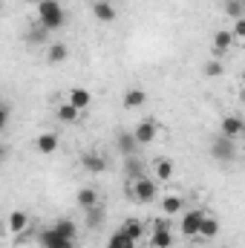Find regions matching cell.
<instances>
[{"label": "cell", "mask_w": 245, "mask_h": 248, "mask_svg": "<svg viewBox=\"0 0 245 248\" xmlns=\"http://www.w3.org/2000/svg\"><path fill=\"white\" fill-rule=\"evenodd\" d=\"M127 196L130 202H138V205H150L159 199V179L156 176H138V179H130L127 182Z\"/></svg>", "instance_id": "6da1fadb"}, {"label": "cell", "mask_w": 245, "mask_h": 248, "mask_svg": "<svg viewBox=\"0 0 245 248\" xmlns=\"http://www.w3.org/2000/svg\"><path fill=\"white\" fill-rule=\"evenodd\" d=\"M38 23H41L44 29H49V32L61 29L63 23H66L63 6L58 0H41V3H38Z\"/></svg>", "instance_id": "7a4b0ae2"}, {"label": "cell", "mask_w": 245, "mask_h": 248, "mask_svg": "<svg viewBox=\"0 0 245 248\" xmlns=\"http://www.w3.org/2000/svg\"><path fill=\"white\" fill-rule=\"evenodd\" d=\"M205 214H208V211H202V208H187V211H184L182 219H179V231H182V237H190V240L199 237Z\"/></svg>", "instance_id": "3957f363"}, {"label": "cell", "mask_w": 245, "mask_h": 248, "mask_svg": "<svg viewBox=\"0 0 245 248\" xmlns=\"http://www.w3.org/2000/svg\"><path fill=\"white\" fill-rule=\"evenodd\" d=\"M211 156L216 159V162H234L237 159V144H234V139H228V136H216L214 141H211Z\"/></svg>", "instance_id": "277c9868"}, {"label": "cell", "mask_w": 245, "mask_h": 248, "mask_svg": "<svg viewBox=\"0 0 245 248\" xmlns=\"http://www.w3.org/2000/svg\"><path fill=\"white\" fill-rule=\"evenodd\" d=\"M81 168H84L87 173H104V170H107V156H104L101 150L90 147V150L81 153Z\"/></svg>", "instance_id": "5b68a950"}, {"label": "cell", "mask_w": 245, "mask_h": 248, "mask_svg": "<svg viewBox=\"0 0 245 248\" xmlns=\"http://www.w3.org/2000/svg\"><path fill=\"white\" fill-rule=\"evenodd\" d=\"M38 243H41L44 248H75V243H72V240H66L55 225L44 228V231L38 234Z\"/></svg>", "instance_id": "8992f818"}, {"label": "cell", "mask_w": 245, "mask_h": 248, "mask_svg": "<svg viewBox=\"0 0 245 248\" xmlns=\"http://www.w3.org/2000/svg\"><path fill=\"white\" fill-rule=\"evenodd\" d=\"M150 246L153 248H170L173 246V234H170V222L168 219H156L153 234H150Z\"/></svg>", "instance_id": "52a82bcc"}, {"label": "cell", "mask_w": 245, "mask_h": 248, "mask_svg": "<svg viewBox=\"0 0 245 248\" xmlns=\"http://www.w3.org/2000/svg\"><path fill=\"white\" fill-rule=\"evenodd\" d=\"M133 133H136L138 144H153L159 139V122L156 119H141V122L133 127Z\"/></svg>", "instance_id": "ba28073f"}, {"label": "cell", "mask_w": 245, "mask_h": 248, "mask_svg": "<svg viewBox=\"0 0 245 248\" xmlns=\"http://www.w3.org/2000/svg\"><path fill=\"white\" fill-rule=\"evenodd\" d=\"M138 147H141V144H138V139H136L133 130H119V133H116V150L122 153L124 159H127V156H136Z\"/></svg>", "instance_id": "9c48e42d"}, {"label": "cell", "mask_w": 245, "mask_h": 248, "mask_svg": "<svg viewBox=\"0 0 245 248\" xmlns=\"http://www.w3.org/2000/svg\"><path fill=\"white\" fill-rule=\"evenodd\" d=\"M234 44H237V38H234V32H231V29H216V32H214V38H211V52L219 58V55H225Z\"/></svg>", "instance_id": "30bf717a"}, {"label": "cell", "mask_w": 245, "mask_h": 248, "mask_svg": "<svg viewBox=\"0 0 245 248\" xmlns=\"http://www.w3.org/2000/svg\"><path fill=\"white\" fill-rule=\"evenodd\" d=\"M159 208H162V214H165V217H179V214H184L182 193H162Z\"/></svg>", "instance_id": "8fae6325"}, {"label": "cell", "mask_w": 245, "mask_h": 248, "mask_svg": "<svg viewBox=\"0 0 245 248\" xmlns=\"http://www.w3.org/2000/svg\"><path fill=\"white\" fill-rule=\"evenodd\" d=\"M26 228H29V214L26 211H12L9 214V219H6V231H9V237H20V234H26Z\"/></svg>", "instance_id": "7c38bea8"}, {"label": "cell", "mask_w": 245, "mask_h": 248, "mask_svg": "<svg viewBox=\"0 0 245 248\" xmlns=\"http://www.w3.org/2000/svg\"><path fill=\"white\" fill-rule=\"evenodd\" d=\"M219 133L237 141V139H240V136L245 133V122L240 119V116H234V113H228V116H222V122H219Z\"/></svg>", "instance_id": "4fadbf2b"}, {"label": "cell", "mask_w": 245, "mask_h": 248, "mask_svg": "<svg viewBox=\"0 0 245 248\" xmlns=\"http://www.w3.org/2000/svg\"><path fill=\"white\" fill-rule=\"evenodd\" d=\"M92 17L98 23H113L119 17V9L116 3H104V0H92Z\"/></svg>", "instance_id": "5bb4252c"}, {"label": "cell", "mask_w": 245, "mask_h": 248, "mask_svg": "<svg viewBox=\"0 0 245 248\" xmlns=\"http://www.w3.org/2000/svg\"><path fill=\"white\" fill-rule=\"evenodd\" d=\"M66 101L84 113V110H90V107H92V93H90L87 87H72V90H69V95H66Z\"/></svg>", "instance_id": "9a60e30c"}, {"label": "cell", "mask_w": 245, "mask_h": 248, "mask_svg": "<svg viewBox=\"0 0 245 248\" xmlns=\"http://www.w3.org/2000/svg\"><path fill=\"white\" fill-rule=\"evenodd\" d=\"M75 202H78V208L90 211V208L101 205V196H98V190H95V187H81V190L75 193Z\"/></svg>", "instance_id": "2e32d148"}, {"label": "cell", "mask_w": 245, "mask_h": 248, "mask_svg": "<svg viewBox=\"0 0 245 248\" xmlns=\"http://www.w3.org/2000/svg\"><path fill=\"white\" fill-rule=\"evenodd\" d=\"M55 119H58L61 124H78L81 110H78V107H72L69 101H61V104L55 107Z\"/></svg>", "instance_id": "e0dca14e"}, {"label": "cell", "mask_w": 245, "mask_h": 248, "mask_svg": "<svg viewBox=\"0 0 245 248\" xmlns=\"http://www.w3.org/2000/svg\"><path fill=\"white\" fill-rule=\"evenodd\" d=\"M35 150L44 153V156L55 153V150H58V136H55V133H41V136L35 139Z\"/></svg>", "instance_id": "ac0fdd59"}, {"label": "cell", "mask_w": 245, "mask_h": 248, "mask_svg": "<svg viewBox=\"0 0 245 248\" xmlns=\"http://www.w3.org/2000/svg\"><path fill=\"white\" fill-rule=\"evenodd\" d=\"M69 58V46L63 44V41H52L49 46H46V61L49 63H63Z\"/></svg>", "instance_id": "d6986e66"}, {"label": "cell", "mask_w": 245, "mask_h": 248, "mask_svg": "<svg viewBox=\"0 0 245 248\" xmlns=\"http://www.w3.org/2000/svg\"><path fill=\"white\" fill-rule=\"evenodd\" d=\"M173 170H176V168H173L170 159H156V162H153V176H156L159 182H170V179H173Z\"/></svg>", "instance_id": "ffe728a7"}, {"label": "cell", "mask_w": 245, "mask_h": 248, "mask_svg": "<svg viewBox=\"0 0 245 248\" xmlns=\"http://www.w3.org/2000/svg\"><path fill=\"white\" fill-rule=\"evenodd\" d=\"M122 101H124V107H127V110H138V107L147 101V93H144L141 87H133V90H127V93H124Z\"/></svg>", "instance_id": "44dd1931"}, {"label": "cell", "mask_w": 245, "mask_h": 248, "mask_svg": "<svg viewBox=\"0 0 245 248\" xmlns=\"http://www.w3.org/2000/svg\"><path fill=\"white\" fill-rule=\"evenodd\" d=\"M124 173H127V179H138V176H144V162L138 159V153L124 159Z\"/></svg>", "instance_id": "7402d4cb"}, {"label": "cell", "mask_w": 245, "mask_h": 248, "mask_svg": "<svg viewBox=\"0 0 245 248\" xmlns=\"http://www.w3.org/2000/svg\"><path fill=\"white\" fill-rule=\"evenodd\" d=\"M136 246H138V243H136V240H133L124 228H119V231L107 240V248H136Z\"/></svg>", "instance_id": "603a6c76"}, {"label": "cell", "mask_w": 245, "mask_h": 248, "mask_svg": "<svg viewBox=\"0 0 245 248\" xmlns=\"http://www.w3.org/2000/svg\"><path fill=\"white\" fill-rule=\"evenodd\" d=\"M219 234V219L214 217V214H205V219H202V231H199V237L202 240H214Z\"/></svg>", "instance_id": "cb8c5ba5"}, {"label": "cell", "mask_w": 245, "mask_h": 248, "mask_svg": "<svg viewBox=\"0 0 245 248\" xmlns=\"http://www.w3.org/2000/svg\"><path fill=\"white\" fill-rule=\"evenodd\" d=\"M84 222H87V228H101L104 225V208L95 205V208L84 211Z\"/></svg>", "instance_id": "d4e9b609"}, {"label": "cell", "mask_w": 245, "mask_h": 248, "mask_svg": "<svg viewBox=\"0 0 245 248\" xmlns=\"http://www.w3.org/2000/svg\"><path fill=\"white\" fill-rule=\"evenodd\" d=\"M55 228L61 231V234H63V237H66V240H72V243L78 240V225H75V222H72L69 217H61V219L55 222Z\"/></svg>", "instance_id": "484cf974"}, {"label": "cell", "mask_w": 245, "mask_h": 248, "mask_svg": "<svg viewBox=\"0 0 245 248\" xmlns=\"http://www.w3.org/2000/svg\"><path fill=\"white\" fill-rule=\"evenodd\" d=\"M122 228L133 237V240H136V243H138V240H144V222H141V219H127Z\"/></svg>", "instance_id": "4316f807"}, {"label": "cell", "mask_w": 245, "mask_h": 248, "mask_svg": "<svg viewBox=\"0 0 245 248\" xmlns=\"http://www.w3.org/2000/svg\"><path fill=\"white\" fill-rule=\"evenodd\" d=\"M202 72H205L208 78H222L225 66H222V61H219V58H208V61H205V66H202Z\"/></svg>", "instance_id": "83f0119b"}, {"label": "cell", "mask_w": 245, "mask_h": 248, "mask_svg": "<svg viewBox=\"0 0 245 248\" xmlns=\"http://www.w3.org/2000/svg\"><path fill=\"white\" fill-rule=\"evenodd\" d=\"M225 15L234 20L245 17V0H225Z\"/></svg>", "instance_id": "f1b7e54d"}, {"label": "cell", "mask_w": 245, "mask_h": 248, "mask_svg": "<svg viewBox=\"0 0 245 248\" xmlns=\"http://www.w3.org/2000/svg\"><path fill=\"white\" fill-rule=\"evenodd\" d=\"M26 38H29V44H46V46H49V29H44L41 23L32 26V32H29Z\"/></svg>", "instance_id": "f546056e"}, {"label": "cell", "mask_w": 245, "mask_h": 248, "mask_svg": "<svg viewBox=\"0 0 245 248\" xmlns=\"http://www.w3.org/2000/svg\"><path fill=\"white\" fill-rule=\"evenodd\" d=\"M231 32H234V38H237V44H245V17H240V20H234V26H231Z\"/></svg>", "instance_id": "4dcf8cb0"}, {"label": "cell", "mask_w": 245, "mask_h": 248, "mask_svg": "<svg viewBox=\"0 0 245 248\" xmlns=\"http://www.w3.org/2000/svg\"><path fill=\"white\" fill-rule=\"evenodd\" d=\"M104 3H116V0H104Z\"/></svg>", "instance_id": "1f68e13d"}, {"label": "cell", "mask_w": 245, "mask_h": 248, "mask_svg": "<svg viewBox=\"0 0 245 248\" xmlns=\"http://www.w3.org/2000/svg\"><path fill=\"white\" fill-rule=\"evenodd\" d=\"M136 248H141V246H136Z\"/></svg>", "instance_id": "d6a6232c"}]
</instances>
